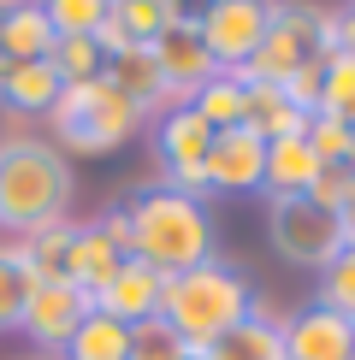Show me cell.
<instances>
[{"label": "cell", "instance_id": "cell-1", "mask_svg": "<svg viewBox=\"0 0 355 360\" xmlns=\"http://www.w3.org/2000/svg\"><path fill=\"white\" fill-rule=\"evenodd\" d=\"M71 195H77V177L54 142L36 136L0 142V231H30V236L48 231L66 219Z\"/></svg>", "mask_w": 355, "mask_h": 360}, {"label": "cell", "instance_id": "cell-2", "mask_svg": "<svg viewBox=\"0 0 355 360\" xmlns=\"http://www.w3.org/2000/svg\"><path fill=\"white\" fill-rule=\"evenodd\" d=\"M255 313V290L231 260H201L189 272H172L160 290V319L172 325L189 349H213L231 325H243Z\"/></svg>", "mask_w": 355, "mask_h": 360}, {"label": "cell", "instance_id": "cell-3", "mask_svg": "<svg viewBox=\"0 0 355 360\" xmlns=\"http://www.w3.org/2000/svg\"><path fill=\"white\" fill-rule=\"evenodd\" d=\"M125 213H130V260L154 266L160 278L213 260V219L201 201L172 189H142L137 201H125Z\"/></svg>", "mask_w": 355, "mask_h": 360}, {"label": "cell", "instance_id": "cell-4", "mask_svg": "<svg viewBox=\"0 0 355 360\" xmlns=\"http://www.w3.org/2000/svg\"><path fill=\"white\" fill-rule=\"evenodd\" d=\"M332 53V12L325 6H308V0H273V12H266V36L255 59H249L237 77L243 83H278L285 89L296 71L320 65V59Z\"/></svg>", "mask_w": 355, "mask_h": 360}, {"label": "cell", "instance_id": "cell-5", "mask_svg": "<svg viewBox=\"0 0 355 360\" xmlns=\"http://www.w3.org/2000/svg\"><path fill=\"white\" fill-rule=\"evenodd\" d=\"M142 130V112L130 107L118 89L101 77V83H83V89H59L54 101V136L59 148H71V154H113V148H125L130 136Z\"/></svg>", "mask_w": 355, "mask_h": 360}, {"label": "cell", "instance_id": "cell-6", "mask_svg": "<svg viewBox=\"0 0 355 360\" xmlns=\"http://www.w3.org/2000/svg\"><path fill=\"white\" fill-rule=\"evenodd\" d=\"M266 236H273L278 260L302 266V272H325V266L349 248L344 219H337L332 207H320L314 195H273V207H266Z\"/></svg>", "mask_w": 355, "mask_h": 360}, {"label": "cell", "instance_id": "cell-7", "mask_svg": "<svg viewBox=\"0 0 355 360\" xmlns=\"http://www.w3.org/2000/svg\"><path fill=\"white\" fill-rule=\"evenodd\" d=\"M207 148H213V130L201 124L189 107L160 112L154 124V154H160V177H166L172 195H189V201H207Z\"/></svg>", "mask_w": 355, "mask_h": 360}, {"label": "cell", "instance_id": "cell-8", "mask_svg": "<svg viewBox=\"0 0 355 360\" xmlns=\"http://www.w3.org/2000/svg\"><path fill=\"white\" fill-rule=\"evenodd\" d=\"M148 53H154L160 65V83H166V101H178V107H189V101L201 95V83L219 77L213 53L201 48V30H196V12H178V18L160 30L154 41H148Z\"/></svg>", "mask_w": 355, "mask_h": 360}, {"label": "cell", "instance_id": "cell-9", "mask_svg": "<svg viewBox=\"0 0 355 360\" xmlns=\"http://www.w3.org/2000/svg\"><path fill=\"white\" fill-rule=\"evenodd\" d=\"M266 12H273V0H225V6H207L196 18L201 48L213 53L219 71H243L255 59L261 36H266Z\"/></svg>", "mask_w": 355, "mask_h": 360}, {"label": "cell", "instance_id": "cell-10", "mask_svg": "<svg viewBox=\"0 0 355 360\" xmlns=\"http://www.w3.org/2000/svg\"><path fill=\"white\" fill-rule=\"evenodd\" d=\"M89 313H95V295L77 290L71 278H54V283H36V295L24 307V331H30V342H42L48 354H59Z\"/></svg>", "mask_w": 355, "mask_h": 360}, {"label": "cell", "instance_id": "cell-11", "mask_svg": "<svg viewBox=\"0 0 355 360\" xmlns=\"http://www.w3.org/2000/svg\"><path fill=\"white\" fill-rule=\"evenodd\" d=\"M261 172H266V142L249 124L213 136V148H207V189L213 195H255Z\"/></svg>", "mask_w": 355, "mask_h": 360}, {"label": "cell", "instance_id": "cell-12", "mask_svg": "<svg viewBox=\"0 0 355 360\" xmlns=\"http://www.w3.org/2000/svg\"><path fill=\"white\" fill-rule=\"evenodd\" d=\"M285 331V360H355V325L332 307H302Z\"/></svg>", "mask_w": 355, "mask_h": 360}, {"label": "cell", "instance_id": "cell-13", "mask_svg": "<svg viewBox=\"0 0 355 360\" xmlns=\"http://www.w3.org/2000/svg\"><path fill=\"white\" fill-rule=\"evenodd\" d=\"M160 290H166V278H160L154 266L125 260L107 278V290L95 295V307L107 313V319H118V325H142V319H154V313H160Z\"/></svg>", "mask_w": 355, "mask_h": 360}, {"label": "cell", "instance_id": "cell-14", "mask_svg": "<svg viewBox=\"0 0 355 360\" xmlns=\"http://www.w3.org/2000/svg\"><path fill=\"white\" fill-rule=\"evenodd\" d=\"M48 48H54V24H48V12H42V0L0 6V59H6V65L48 59Z\"/></svg>", "mask_w": 355, "mask_h": 360}, {"label": "cell", "instance_id": "cell-15", "mask_svg": "<svg viewBox=\"0 0 355 360\" xmlns=\"http://www.w3.org/2000/svg\"><path fill=\"white\" fill-rule=\"evenodd\" d=\"M107 83H113L142 118H154L160 107H172V101H166V83H160V65H154V53H148V48L107 53Z\"/></svg>", "mask_w": 355, "mask_h": 360}, {"label": "cell", "instance_id": "cell-16", "mask_svg": "<svg viewBox=\"0 0 355 360\" xmlns=\"http://www.w3.org/2000/svg\"><path fill=\"white\" fill-rule=\"evenodd\" d=\"M314 177H320V154L302 136L266 142V172H261V189L266 195H308Z\"/></svg>", "mask_w": 355, "mask_h": 360}, {"label": "cell", "instance_id": "cell-17", "mask_svg": "<svg viewBox=\"0 0 355 360\" xmlns=\"http://www.w3.org/2000/svg\"><path fill=\"white\" fill-rule=\"evenodd\" d=\"M0 101L12 112H54L59 101V77L48 59H30V65H6L0 71Z\"/></svg>", "mask_w": 355, "mask_h": 360}, {"label": "cell", "instance_id": "cell-18", "mask_svg": "<svg viewBox=\"0 0 355 360\" xmlns=\"http://www.w3.org/2000/svg\"><path fill=\"white\" fill-rule=\"evenodd\" d=\"M125 266V254H118L107 236L95 231V224H77V243H71V266H66V278L77 283V290H89V295H101L107 290V278Z\"/></svg>", "mask_w": 355, "mask_h": 360}, {"label": "cell", "instance_id": "cell-19", "mask_svg": "<svg viewBox=\"0 0 355 360\" xmlns=\"http://www.w3.org/2000/svg\"><path fill=\"white\" fill-rule=\"evenodd\" d=\"M48 65H54L59 89H83V83L107 77V48H101V36H54Z\"/></svg>", "mask_w": 355, "mask_h": 360}, {"label": "cell", "instance_id": "cell-20", "mask_svg": "<svg viewBox=\"0 0 355 360\" xmlns=\"http://www.w3.org/2000/svg\"><path fill=\"white\" fill-rule=\"evenodd\" d=\"M207 360H285V331H278L266 313H249L243 325H231V331L207 349Z\"/></svg>", "mask_w": 355, "mask_h": 360}, {"label": "cell", "instance_id": "cell-21", "mask_svg": "<svg viewBox=\"0 0 355 360\" xmlns=\"http://www.w3.org/2000/svg\"><path fill=\"white\" fill-rule=\"evenodd\" d=\"M189 112L201 118L207 130H237L243 124V112H249V89H243V77H237V71H219L213 83H201V95L189 101Z\"/></svg>", "mask_w": 355, "mask_h": 360}, {"label": "cell", "instance_id": "cell-22", "mask_svg": "<svg viewBox=\"0 0 355 360\" xmlns=\"http://www.w3.org/2000/svg\"><path fill=\"white\" fill-rule=\"evenodd\" d=\"M66 360H130V325H118V319H107V313L95 307L77 331H71Z\"/></svg>", "mask_w": 355, "mask_h": 360}, {"label": "cell", "instance_id": "cell-23", "mask_svg": "<svg viewBox=\"0 0 355 360\" xmlns=\"http://www.w3.org/2000/svg\"><path fill=\"white\" fill-rule=\"evenodd\" d=\"M71 243H77V224L59 219V224H48V231H36L18 254H24L30 272H36V283H54V278H66V266H71Z\"/></svg>", "mask_w": 355, "mask_h": 360}, {"label": "cell", "instance_id": "cell-24", "mask_svg": "<svg viewBox=\"0 0 355 360\" xmlns=\"http://www.w3.org/2000/svg\"><path fill=\"white\" fill-rule=\"evenodd\" d=\"M36 295V272L24 266L18 248H0V337L24 331V307Z\"/></svg>", "mask_w": 355, "mask_h": 360}, {"label": "cell", "instance_id": "cell-25", "mask_svg": "<svg viewBox=\"0 0 355 360\" xmlns=\"http://www.w3.org/2000/svg\"><path fill=\"white\" fill-rule=\"evenodd\" d=\"M320 112L325 118H355V53H325L320 65Z\"/></svg>", "mask_w": 355, "mask_h": 360}, {"label": "cell", "instance_id": "cell-26", "mask_svg": "<svg viewBox=\"0 0 355 360\" xmlns=\"http://www.w3.org/2000/svg\"><path fill=\"white\" fill-rule=\"evenodd\" d=\"M42 12H48L54 36H95L107 24L113 0H42Z\"/></svg>", "mask_w": 355, "mask_h": 360}, {"label": "cell", "instance_id": "cell-27", "mask_svg": "<svg viewBox=\"0 0 355 360\" xmlns=\"http://www.w3.org/2000/svg\"><path fill=\"white\" fill-rule=\"evenodd\" d=\"M189 354V342L172 331L166 319H142V325H130V360H184Z\"/></svg>", "mask_w": 355, "mask_h": 360}, {"label": "cell", "instance_id": "cell-28", "mask_svg": "<svg viewBox=\"0 0 355 360\" xmlns=\"http://www.w3.org/2000/svg\"><path fill=\"white\" fill-rule=\"evenodd\" d=\"M320 307L344 313V319H355V248H344L332 266L320 272Z\"/></svg>", "mask_w": 355, "mask_h": 360}, {"label": "cell", "instance_id": "cell-29", "mask_svg": "<svg viewBox=\"0 0 355 360\" xmlns=\"http://www.w3.org/2000/svg\"><path fill=\"white\" fill-rule=\"evenodd\" d=\"M349 189H355V166H320V177H314V189H308V195L337 213V207L349 201Z\"/></svg>", "mask_w": 355, "mask_h": 360}, {"label": "cell", "instance_id": "cell-30", "mask_svg": "<svg viewBox=\"0 0 355 360\" xmlns=\"http://www.w3.org/2000/svg\"><path fill=\"white\" fill-rule=\"evenodd\" d=\"M337 219H344V236H349V243H355V189H349V201L337 207Z\"/></svg>", "mask_w": 355, "mask_h": 360}, {"label": "cell", "instance_id": "cell-31", "mask_svg": "<svg viewBox=\"0 0 355 360\" xmlns=\"http://www.w3.org/2000/svg\"><path fill=\"white\" fill-rule=\"evenodd\" d=\"M184 360H207V349H189V354H184Z\"/></svg>", "mask_w": 355, "mask_h": 360}, {"label": "cell", "instance_id": "cell-32", "mask_svg": "<svg viewBox=\"0 0 355 360\" xmlns=\"http://www.w3.org/2000/svg\"><path fill=\"white\" fill-rule=\"evenodd\" d=\"M30 360H59V354H30Z\"/></svg>", "mask_w": 355, "mask_h": 360}, {"label": "cell", "instance_id": "cell-33", "mask_svg": "<svg viewBox=\"0 0 355 360\" xmlns=\"http://www.w3.org/2000/svg\"><path fill=\"white\" fill-rule=\"evenodd\" d=\"M201 6H225V0H201Z\"/></svg>", "mask_w": 355, "mask_h": 360}, {"label": "cell", "instance_id": "cell-34", "mask_svg": "<svg viewBox=\"0 0 355 360\" xmlns=\"http://www.w3.org/2000/svg\"><path fill=\"white\" fill-rule=\"evenodd\" d=\"M349 325H355V319H349Z\"/></svg>", "mask_w": 355, "mask_h": 360}]
</instances>
